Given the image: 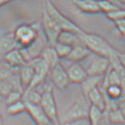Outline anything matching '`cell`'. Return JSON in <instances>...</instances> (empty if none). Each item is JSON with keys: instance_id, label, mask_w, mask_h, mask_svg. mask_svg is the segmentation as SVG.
<instances>
[{"instance_id": "6da1fadb", "label": "cell", "mask_w": 125, "mask_h": 125, "mask_svg": "<svg viewBox=\"0 0 125 125\" xmlns=\"http://www.w3.org/2000/svg\"><path fill=\"white\" fill-rule=\"evenodd\" d=\"M83 43L87 48L96 55L109 57L116 49L102 36L83 31L80 34Z\"/></svg>"}, {"instance_id": "7a4b0ae2", "label": "cell", "mask_w": 125, "mask_h": 125, "mask_svg": "<svg viewBox=\"0 0 125 125\" xmlns=\"http://www.w3.org/2000/svg\"><path fill=\"white\" fill-rule=\"evenodd\" d=\"M44 10L59 26L61 30H69L78 34H81L84 31L72 20L62 13L51 2V0H44Z\"/></svg>"}, {"instance_id": "3957f363", "label": "cell", "mask_w": 125, "mask_h": 125, "mask_svg": "<svg viewBox=\"0 0 125 125\" xmlns=\"http://www.w3.org/2000/svg\"><path fill=\"white\" fill-rule=\"evenodd\" d=\"M91 104L87 97L82 93L77 97L72 106L62 117V123L65 124L77 119L88 117Z\"/></svg>"}, {"instance_id": "277c9868", "label": "cell", "mask_w": 125, "mask_h": 125, "mask_svg": "<svg viewBox=\"0 0 125 125\" xmlns=\"http://www.w3.org/2000/svg\"><path fill=\"white\" fill-rule=\"evenodd\" d=\"M40 27L35 24H21L13 32L14 38L19 48L30 45L38 36Z\"/></svg>"}, {"instance_id": "5b68a950", "label": "cell", "mask_w": 125, "mask_h": 125, "mask_svg": "<svg viewBox=\"0 0 125 125\" xmlns=\"http://www.w3.org/2000/svg\"><path fill=\"white\" fill-rule=\"evenodd\" d=\"M41 106L49 120L55 125H61L58 115L57 104L53 94V88L50 85H46L42 92Z\"/></svg>"}, {"instance_id": "8992f818", "label": "cell", "mask_w": 125, "mask_h": 125, "mask_svg": "<svg viewBox=\"0 0 125 125\" xmlns=\"http://www.w3.org/2000/svg\"><path fill=\"white\" fill-rule=\"evenodd\" d=\"M28 62H30L34 69V76L31 83L26 90L36 88L41 83L44 81L46 77L50 71L49 66L41 56L31 60Z\"/></svg>"}, {"instance_id": "52a82bcc", "label": "cell", "mask_w": 125, "mask_h": 125, "mask_svg": "<svg viewBox=\"0 0 125 125\" xmlns=\"http://www.w3.org/2000/svg\"><path fill=\"white\" fill-rule=\"evenodd\" d=\"M47 45L48 43L46 38L43 34V30H41L38 36L30 45L27 47L19 49L24 60L27 62L34 58L40 57L43 50Z\"/></svg>"}, {"instance_id": "ba28073f", "label": "cell", "mask_w": 125, "mask_h": 125, "mask_svg": "<svg viewBox=\"0 0 125 125\" xmlns=\"http://www.w3.org/2000/svg\"><path fill=\"white\" fill-rule=\"evenodd\" d=\"M41 27L46 38L48 45L54 46L57 41V38L61 32V29L49 16L45 10H43V12Z\"/></svg>"}, {"instance_id": "9c48e42d", "label": "cell", "mask_w": 125, "mask_h": 125, "mask_svg": "<svg viewBox=\"0 0 125 125\" xmlns=\"http://www.w3.org/2000/svg\"><path fill=\"white\" fill-rule=\"evenodd\" d=\"M50 72L51 79L54 85L59 90H65L71 83L67 70L59 62L50 69Z\"/></svg>"}, {"instance_id": "30bf717a", "label": "cell", "mask_w": 125, "mask_h": 125, "mask_svg": "<svg viewBox=\"0 0 125 125\" xmlns=\"http://www.w3.org/2000/svg\"><path fill=\"white\" fill-rule=\"evenodd\" d=\"M110 67L109 57L96 55L86 69L88 75L104 76Z\"/></svg>"}, {"instance_id": "8fae6325", "label": "cell", "mask_w": 125, "mask_h": 125, "mask_svg": "<svg viewBox=\"0 0 125 125\" xmlns=\"http://www.w3.org/2000/svg\"><path fill=\"white\" fill-rule=\"evenodd\" d=\"M25 104L26 111L29 113L32 119L37 125H43L52 122L45 113L41 104H32L27 102H25Z\"/></svg>"}, {"instance_id": "7c38bea8", "label": "cell", "mask_w": 125, "mask_h": 125, "mask_svg": "<svg viewBox=\"0 0 125 125\" xmlns=\"http://www.w3.org/2000/svg\"><path fill=\"white\" fill-rule=\"evenodd\" d=\"M2 60L8 66L17 69H19V68H21L27 62L19 48L14 49L8 52Z\"/></svg>"}, {"instance_id": "4fadbf2b", "label": "cell", "mask_w": 125, "mask_h": 125, "mask_svg": "<svg viewBox=\"0 0 125 125\" xmlns=\"http://www.w3.org/2000/svg\"><path fill=\"white\" fill-rule=\"evenodd\" d=\"M67 73L71 83L80 84L88 76L86 69H85L78 62H74L67 69Z\"/></svg>"}, {"instance_id": "5bb4252c", "label": "cell", "mask_w": 125, "mask_h": 125, "mask_svg": "<svg viewBox=\"0 0 125 125\" xmlns=\"http://www.w3.org/2000/svg\"><path fill=\"white\" fill-rule=\"evenodd\" d=\"M90 53L91 51L82 42L72 46L69 56L66 59L74 62H79L80 61L85 59L90 54Z\"/></svg>"}, {"instance_id": "9a60e30c", "label": "cell", "mask_w": 125, "mask_h": 125, "mask_svg": "<svg viewBox=\"0 0 125 125\" xmlns=\"http://www.w3.org/2000/svg\"><path fill=\"white\" fill-rule=\"evenodd\" d=\"M19 48L14 38L13 32H8L0 38V59L11 50Z\"/></svg>"}, {"instance_id": "2e32d148", "label": "cell", "mask_w": 125, "mask_h": 125, "mask_svg": "<svg viewBox=\"0 0 125 125\" xmlns=\"http://www.w3.org/2000/svg\"><path fill=\"white\" fill-rule=\"evenodd\" d=\"M87 99L91 105H94L103 111L106 110L105 97L102 90L99 87H96L90 91L87 95Z\"/></svg>"}, {"instance_id": "e0dca14e", "label": "cell", "mask_w": 125, "mask_h": 125, "mask_svg": "<svg viewBox=\"0 0 125 125\" xmlns=\"http://www.w3.org/2000/svg\"><path fill=\"white\" fill-rule=\"evenodd\" d=\"M19 74L21 84L23 87L24 91L29 87L34 76V69L30 62H26L19 69Z\"/></svg>"}, {"instance_id": "ac0fdd59", "label": "cell", "mask_w": 125, "mask_h": 125, "mask_svg": "<svg viewBox=\"0 0 125 125\" xmlns=\"http://www.w3.org/2000/svg\"><path fill=\"white\" fill-rule=\"evenodd\" d=\"M73 3L82 12L85 13H101L99 2L96 0H72Z\"/></svg>"}, {"instance_id": "d6986e66", "label": "cell", "mask_w": 125, "mask_h": 125, "mask_svg": "<svg viewBox=\"0 0 125 125\" xmlns=\"http://www.w3.org/2000/svg\"><path fill=\"white\" fill-rule=\"evenodd\" d=\"M104 76H96V75H88L86 78L80 83L81 93L84 94L86 97L90 91L96 87H99L100 83L102 82Z\"/></svg>"}, {"instance_id": "ffe728a7", "label": "cell", "mask_w": 125, "mask_h": 125, "mask_svg": "<svg viewBox=\"0 0 125 125\" xmlns=\"http://www.w3.org/2000/svg\"><path fill=\"white\" fill-rule=\"evenodd\" d=\"M57 41L67 44L72 47L83 42L80 34L69 30H61Z\"/></svg>"}, {"instance_id": "44dd1931", "label": "cell", "mask_w": 125, "mask_h": 125, "mask_svg": "<svg viewBox=\"0 0 125 125\" xmlns=\"http://www.w3.org/2000/svg\"><path fill=\"white\" fill-rule=\"evenodd\" d=\"M41 57L46 62L50 69L60 62V57H58L53 46L47 45L43 50Z\"/></svg>"}, {"instance_id": "7402d4cb", "label": "cell", "mask_w": 125, "mask_h": 125, "mask_svg": "<svg viewBox=\"0 0 125 125\" xmlns=\"http://www.w3.org/2000/svg\"><path fill=\"white\" fill-rule=\"evenodd\" d=\"M41 98H42V93H40L38 91L36 90V88H32L24 91L22 99L25 102L32 104H40Z\"/></svg>"}, {"instance_id": "603a6c76", "label": "cell", "mask_w": 125, "mask_h": 125, "mask_svg": "<svg viewBox=\"0 0 125 125\" xmlns=\"http://www.w3.org/2000/svg\"><path fill=\"white\" fill-rule=\"evenodd\" d=\"M24 111H26V104L23 99H20L17 102L8 104L6 107L8 115L11 116L17 115Z\"/></svg>"}, {"instance_id": "cb8c5ba5", "label": "cell", "mask_w": 125, "mask_h": 125, "mask_svg": "<svg viewBox=\"0 0 125 125\" xmlns=\"http://www.w3.org/2000/svg\"><path fill=\"white\" fill-rule=\"evenodd\" d=\"M107 111L108 119L110 124H125V119L120 109L118 108V107L113 108Z\"/></svg>"}, {"instance_id": "d4e9b609", "label": "cell", "mask_w": 125, "mask_h": 125, "mask_svg": "<svg viewBox=\"0 0 125 125\" xmlns=\"http://www.w3.org/2000/svg\"><path fill=\"white\" fill-rule=\"evenodd\" d=\"M53 46H54L58 57H60V59H61V58L66 59L69 56V54L72 50V48L71 46H69L67 44L62 43H60L58 41H57Z\"/></svg>"}, {"instance_id": "484cf974", "label": "cell", "mask_w": 125, "mask_h": 125, "mask_svg": "<svg viewBox=\"0 0 125 125\" xmlns=\"http://www.w3.org/2000/svg\"><path fill=\"white\" fill-rule=\"evenodd\" d=\"M104 113V111L100 110L99 108L91 105L89 110V113H88V118L91 123V125L96 124L97 121L100 120V118L102 117Z\"/></svg>"}, {"instance_id": "4316f807", "label": "cell", "mask_w": 125, "mask_h": 125, "mask_svg": "<svg viewBox=\"0 0 125 125\" xmlns=\"http://www.w3.org/2000/svg\"><path fill=\"white\" fill-rule=\"evenodd\" d=\"M24 92L19 90H13L10 92H9L5 97L4 100L6 103V104H10L11 103H13L15 102H17L20 99H22Z\"/></svg>"}, {"instance_id": "83f0119b", "label": "cell", "mask_w": 125, "mask_h": 125, "mask_svg": "<svg viewBox=\"0 0 125 125\" xmlns=\"http://www.w3.org/2000/svg\"><path fill=\"white\" fill-rule=\"evenodd\" d=\"M106 16L108 19L113 22L119 19H125V8L116 9L109 13H107Z\"/></svg>"}, {"instance_id": "f1b7e54d", "label": "cell", "mask_w": 125, "mask_h": 125, "mask_svg": "<svg viewBox=\"0 0 125 125\" xmlns=\"http://www.w3.org/2000/svg\"><path fill=\"white\" fill-rule=\"evenodd\" d=\"M99 5L101 12L107 14L109 13L116 9H118L115 5H114L112 2H110L108 0H102L99 2Z\"/></svg>"}, {"instance_id": "f546056e", "label": "cell", "mask_w": 125, "mask_h": 125, "mask_svg": "<svg viewBox=\"0 0 125 125\" xmlns=\"http://www.w3.org/2000/svg\"><path fill=\"white\" fill-rule=\"evenodd\" d=\"M61 125H91V123L88 117H87V118H83L77 119V120H74L68 123L62 124Z\"/></svg>"}, {"instance_id": "4dcf8cb0", "label": "cell", "mask_w": 125, "mask_h": 125, "mask_svg": "<svg viewBox=\"0 0 125 125\" xmlns=\"http://www.w3.org/2000/svg\"><path fill=\"white\" fill-rule=\"evenodd\" d=\"M115 26L118 32L124 37H125V19H119L114 21Z\"/></svg>"}, {"instance_id": "1f68e13d", "label": "cell", "mask_w": 125, "mask_h": 125, "mask_svg": "<svg viewBox=\"0 0 125 125\" xmlns=\"http://www.w3.org/2000/svg\"><path fill=\"white\" fill-rule=\"evenodd\" d=\"M110 121L108 119V115H107V111L105 110L104 111L103 115L102 117L100 118V120L99 121H97L96 124H93V125H110Z\"/></svg>"}, {"instance_id": "d6a6232c", "label": "cell", "mask_w": 125, "mask_h": 125, "mask_svg": "<svg viewBox=\"0 0 125 125\" xmlns=\"http://www.w3.org/2000/svg\"><path fill=\"white\" fill-rule=\"evenodd\" d=\"M116 54H117V57H118V59L120 62V63L125 69V52H122L117 50Z\"/></svg>"}, {"instance_id": "836d02e7", "label": "cell", "mask_w": 125, "mask_h": 125, "mask_svg": "<svg viewBox=\"0 0 125 125\" xmlns=\"http://www.w3.org/2000/svg\"><path fill=\"white\" fill-rule=\"evenodd\" d=\"M118 108L120 109L124 119H125V99H123L121 100H120L118 102Z\"/></svg>"}, {"instance_id": "e575fe53", "label": "cell", "mask_w": 125, "mask_h": 125, "mask_svg": "<svg viewBox=\"0 0 125 125\" xmlns=\"http://www.w3.org/2000/svg\"><path fill=\"white\" fill-rule=\"evenodd\" d=\"M15 0H0V7H2L6 4H8L11 2H13Z\"/></svg>"}, {"instance_id": "d590c367", "label": "cell", "mask_w": 125, "mask_h": 125, "mask_svg": "<svg viewBox=\"0 0 125 125\" xmlns=\"http://www.w3.org/2000/svg\"><path fill=\"white\" fill-rule=\"evenodd\" d=\"M0 125H3V118L1 113H0Z\"/></svg>"}, {"instance_id": "8d00e7d4", "label": "cell", "mask_w": 125, "mask_h": 125, "mask_svg": "<svg viewBox=\"0 0 125 125\" xmlns=\"http://www.w3.org/2000/svg\"><path fill=\"white\" fill-rule=\"evenodd\" d=\"M2 100H4V97H3V96L2 95V94L0 93V101H2Z\"/></svg>"}, {"instance_id": "74e56055", "label": "cell", "mask_w": 125, "mask_h": 125, "mask_svg": "<svg viewBox=\"0 0 125 125\" xmlns=\"http://www.w3.org/2000/svg\"><path fill=\"white\" fill-rule=\"evenodd\" d=\"M43 125H55L54 123H52V122H50V123H49V124H43Z\"/></svg>"}, {"instance_id": "f35d334b", "label": "cell", "mask_w": 125, "mask_h": 125, "mask_svg": "<svg viewBox=\"0 0 125 125\" xmlns=\"http://www.w3.org/2000/svg\"><path fill=\"white\" fill-rule=\"evenodd\" d=\"M96 1H97V2H99V1H102V0H96Z\"/></svg>"}]
</instances>
